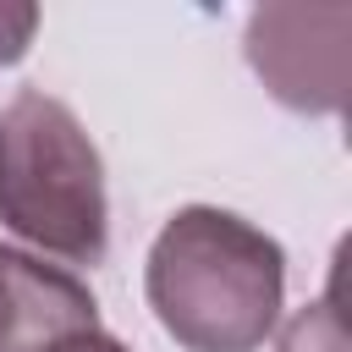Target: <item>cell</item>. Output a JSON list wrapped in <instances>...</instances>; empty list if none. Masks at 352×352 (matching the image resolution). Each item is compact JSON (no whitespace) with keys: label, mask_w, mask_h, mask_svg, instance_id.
I'll list each match as a JSON object with an SVG mask.
<instances>
[{"label":"cell","mask_w":352,"mask_h":352,"mask_svg":"<svg viewBox=\"0 0 352 352\" xmlns=\"http://www.w3.org/2000/svg\"><path fill=\"white\" fill-rule=\"evenodd\" d=\"M0 220L66 264H99L110 248L99 148L44 88H22L0 110Z\"/></svg>","instance_id":"7a4b0ae2"},{"label":"cell","mask_w":352,"mask_h":352,"mask_svg":"<svg viewBox=\"0 0 352 352\" xmlns=\"http://www.w3.org/2000/svg\"><path fill=\"white\" fill-rule=\"evenodd\" d=\"M33 33H38V6L0 0V66H16L28 55V44H33Z\"/></svg>","instance_id":"8992f818"},{"label":"cell","mask_w":352,"mask_h":352,"mask_svg":"<svg viewBox=\"0 0 352 352\" xmlns=\"http://www.w3.org/2000/svg\"><path fill=\"white\" fill-rule=\"evenodd\" d=\"M280 352H346V330H341V314H336V286L292 314V324L280 330Z\"/></svg>","instance_id":"5b68a950"},{"label":"cell","mask_w":352,"mask_h":352,"mask_svg":"<svg viewBox=\"0 0 352 352\" xmlns=\"http://www.w3.org/2000/svg\"><path fill=\"white\" fill-rule=\"evenodd\" d=\"M82 330H99L94 292L60 264L0 248V352H50Z\"/></svg>","instance_id":"277c9868"},{"label":"cell","mask_w":352,"mask_h":352,"mask_svg":"<svg viewBox=\"0 0 352 352\" xmlns=\"http://www.w3.org/2000/svg\"><path fill=\"white\" fill-rule=\"evenodd\" d=\"M160 330L187 352H258L280 319L286 253L231 209H176L143 264Z\"/></svg>","instance_id":"6da1fadb"},{"label":"cell","mask_w":352,"mask_h":352,"mask_svg":"<svg viewBox=\"0 0 352 352\" xmlns=\"http://www.w3.org/2000/svg\"><path fill=\"white\" fill-rule=\"evenodd\" d=\"M346 38L352 6H258L248 16V60L264 88L308 116L346 104Z\"/></svg>","instance_id":"3957f363"},{"label":"cell","mask_w":352,"mask_h":352,"mask_svg":"<svg viewBox=\"0 0 352 352\" xmlns=\"http://www.w3.org/2000/svg\"><path fill=\"white\" fill-rule=\"evenodd\" d=\"M50 352H132V346H126V341H116V336H104V330H82V336L55 341Z\"/></svg>","instance_id":"52a82bcc"}]
</instances>
